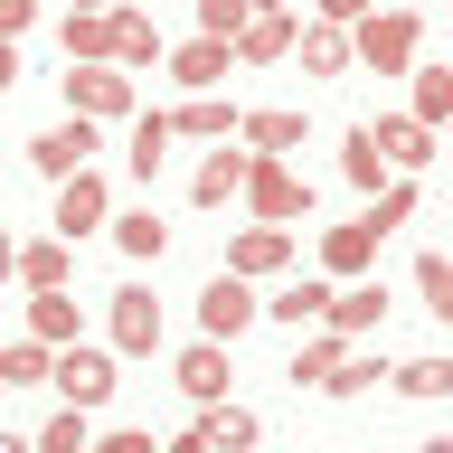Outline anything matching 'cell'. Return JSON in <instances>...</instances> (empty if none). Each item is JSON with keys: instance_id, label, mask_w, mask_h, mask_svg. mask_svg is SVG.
Instances as JSON below:
<instances>
[{"instance_id": "obj_1", "label": "cell", "mask_w": 453, "mask_h": 453, "mask_svg": "<svg viewBox=\"0 0 453 453\" xmlns=\"http://www.w3.org/2000/svg\"><path fill=\"white\" fill-rule=\"evenodd\" d=\"M349 66H368V76L425 66V19L416 10H359V19H349Z\"/></svg>"}, {"instance_id": "obj_2", "label": "cell", "mask_w": 453, "mask_h": 453, "mask_svg": "<svg viewBox=\"0 0 453 453\" xmlns=\"http://www.w3.org/2000/svg\"><path fill=\"white\" fill-rule=\"evenodd\" d=\"M48 388L66 396L76 416H104L113 388H123V359H113V349H95V340H76V349H57V359H48Z\"/></svg>"}, {"instance_id": "obj_3", "label": "cell", "mask_w": 453, "mask_h": 453, "mask_svg": "<svg viewBox=\"0 0 453 453\" xmlns=\"http://www.w3.org/2000/svg\"><path fill=\"white\" fill-rule=\"evenodd\" d=\"M104 349L113 359H161V303H151V283H113L104 293Z\"/></svg>"}, {"instance_id": "obj_4", "label": "cell", "mask_w": 453, "mask_h": 453, "mask_svg": "<svg viewBox=\"0 0 453 453\" xmlns=\"http://www.w3.org/2000/svg\"><path fill=\"white\" fill-rule=\"evenodd\" d=\"M236 198H246L255 226H293V218L311 208V180H303L293 161H255V151H246V189H236Z\"/></svg>"}, {"instance_id": "obj_5", "label": "cell", "mask_w": 453, "mask_h": 453, "mask_svg": "<svg viewBox=\"0 0 453 453\" xmlns=\"http://www.w3.org/2000/svg\"><path fill=\"white\" fill-rule=\"evenodd\" d=\"M133 104H142V85L133 76H113V66H66V123H133Z\"/></svg>"}, {"instance_id": "obj_6", "label": "cell", "mask_w": 453, "mask_h": 453, "mask_svg": "<svg viewBox=\"0 0 453 453\" xmlns=\"http://www.w3.org/2000/svg\"><path fill=\"white\" fill-rule=\"evenodd\" d=\"M95 226H113V180H104V170L57 180V218H48V236H57V246H76V236H95Z\"/></svg>"}, {"instance_id": "obj_7", "label": "cell", "mask_w": 453, "mask_h": 453, "mask_svg": "<svg viewBox=\"0 0 453 453\" xmlns=\"http://www.w3.org/2000/svg\"><path fill=\"white\" fill-rule=\"evenodd\" d=\"M218 274H236V283H283V274H293V226H236Z\"/></svg>"}, {"instance_id": "obj_8", "label": "cell", "mask_w": 453, "mask_h": 453, "mask_svg": "<svg viewBox=\"0 0 453 453\" xmlns=\"http://www.w3.org/2000/svg\"><path fill=\"white\" fill-rule=\"evenodd\" d=\"M311 142V113L303 104H255L246 123H236V151H255V161H293Z\"/></svg>"}, {"instance_id": "obj_9", "label": "cell", "mask_w": 453, "mask_h": 453, "mask_svg": "<svg viewBox=\"0 0 453 453\" xmlns=\"http://www.w3.org/2000/svg\"><path fill=\"white\" fill-rule=\"evenodd\" d=\"M378 321H388V283H378V274L331 283V311H321V331H331V340H349V349H359V340L378 331Z\"/></svg>"}, {"instance_id": "obj_10", "label": "cell", "mask_w": 453, "mask_h": 453, "mask_svg": "<svg viewBox=\"0 0 453 453\" xmlns=\"http://www.w3.org/2000/svg\"><path fill=\"white\" fill-rule=\"evenodd\" d=\"M95 151H104L95 123H48V133L28 142V170L38 180H76V170H95Z\"/></svg>"}, {"instance_id": "obj_11", "label": "cell", "mask_w": 453, "mask_h": 453, "mask_svg": "<svg viewBox=\"0 0 453 453\" xmlns=\"http://www.w3.org/2000/svg\"><path fill=\"white\" fill-rule=\"evenodd\" d=\"M236 331H255V283H236V274H208V293H198V340L236 349Z\"/></svg>"}, {"instance_id": "obj_12", "label": "cell", "mask_w": 453, "mask_h": 453, "mask_svg": "<svg viewBox=\"0 0 453 453\" xmlns=\"http://www.w3.org/2000/svg\"><path fill=\"white\" fill-rule=\"evenodd\" d=\"M113 19V76H151V66H161L170 57V38H161V19H151V10H104Z\"/></svg>"}, {"instance_id": "obj_13", "label": "cell", "mask_w": 453, "mask_h": 453, "mask_svg": "<svg viewBox=\"0 0 453 453\" xmlns=\"http://www.w3.org/2000/svg\"><path fill=\"white\" fill-rule=\"evenodd\" d=\"M321 311H331V283L321 274H283L265 303H255V321H283V331L303 340V331H321Z\"/></svg>"}, {"instance_id": "obj_14", "label": "cell", "mask_w": 453, "mask_h": 453, "mask_svg": "<svg viewBox=\"0 0 453 453\" xmlns=\"http://www.w3.org/2000/svg\"><path fill=\"white\" fill-rule=\"evenodd\" d=\"M170 378H180V396L208 416V406H226V378H236V368H226V349H218V340H189V349L170 359Z\"/></svg>"}, {"instance_id": "obj_15", "label": "cell", "mask_w": 453, "mask_h": 453, "mask_svg": "<svg viewBox=\"0 0 453 453\" xmlns=\"http://www.w3.org/2000/svg\"><path fill=\"white\" fill-rule=\"evenodd\" d=\"M161 66H170V85H180V95H218V85L236 76V57H226L218 38H180V48H170Z\"/></svg>"}, {"instance_id": "obj_16", "label": "cell", "mask_w": 453, "mask_h": 453, "mask_svg": "<svg viewBox=\"0 0 453 453\" xmlns=\"http://www.w3.org/2000/svg\"><path fill=\"white\" fill-rule=\"evenodd\" d=\"M368 142H378L388 180H416V170L434 161V133H425V123H406V113H378V123H368Z\"/></svg>"}, {"instance_id": "obj_17", "label": "cell", "mask_w": 453, "mask_h": 453, "mask_svg": "<svg viewBox=\"0 0 453 453\" xmlns=\"http://www.w3.org/2000/svg\"><path fill=\"white\" fill-rule=\"evenodd\" d=\"M28 331L19 340H38V349H76V340H85V311H76V293H28Z\"/></svg>"}, {"instance_id": "obj_18", "label": "cell", "mask_w": 453, "mask_h": 453, "mask_svg": "<svg viewBox=\"0 0 453 453\" xmlns=\"http://www.w3.org/2000/svg\"><path fill=\"white\" fill-rule=\"evenodd\" d=\"M293 28H303V10H255L246 19V38H236V66H283V57H293Z\"/></svg>"}, {"instance_id": "obj_19", "label": "cell", "mask_w": 453, "mask_h": 453, "mask_svg": "<svg viewBox=\"0 0 453 453\" xmlns=\"http://www.w3.org/2000/svg\"><path fill=\"white\" fill-rule=\"evenodd\" d=\"M236 123H246V104H226V95H180L170 142H236Z\"/></svg>"}, {"instance_id": "obj_20", "label": "cell", "mask_w": 453, "mask_h": 453, "mask_svg": "<svg viewBox=\"0 0 453 453\" xmlns=\"http://www.w3.org/2000/svg\"><path fill=\"white\" fill-rule=\"evenodd\" d=\"M359 274H378V236L349 218V226H331V236H321V283H359Z\"/></svg>"}, {"instance_id": "obj_21", "label": "cell", "mask_w": 453, "mask_h": 453, "mask_svg": "<svg viewBox=\"0 0 453 453\" xmlns=\"http://www.w3.org/2000/svg\"><path fill=\"white\" fill-rule=\"evenodd\" d=\"M293 57H303V76H349V28L340 19H303L293 28Z\"/></svg>"}, {"instance_id": "obj_22", "label": "cell", "mask_w": 453, "mask_h": 453, "mask_svg": "<svg viewBox=\"0 0 453 453\" xmlns=\"http://www.w3.org/2000/svg\"><path fill=\"white\" fill-rule=\"evenodd\" d=\"M66 265H76V246H57V236H28V246L10 255V283H28V293H66Z\"/></svg>"}, {"instance_id": "obj_23", "label": "cell", "mask_w": 453, "mask_h": 453, "mask_svg": "<svg viewBox=\"0 0 453 453\" xmlns=\"http://www.w3.org/2000/svg\"><path fill=\"white\" fill-rule=\"evenodd\" d=\"M236 189H246V151H236V142H218V151L189 170V198H198V208H226Z\"/></svg>"}, {"instance_id": "obj_24", "label": "cell", "mask_w": 453, "mask_h": 453, "mask_svg": "<svg viewBox=\"0 0 453 453\" xmlns=\"http://www.w3.org/2000/svg\"><path fill=\"white\" fill-rule=\"evenodd\" d=\"M113 246L133 255V265H161L170 255V218L161 208H113Z\"/></svg>"}, {"instance_id": "obj_25", "label": "cell", "mask_w": 453, "mask_h": 453, "mask_svg": "<svg viewBox=\"0 0 453 453\" xmlns=\"http://www.w3.org/2000/svg\"><path fill=\"white\" fill-rule=\"evenodd\" d=\"M161 161H170V113H133V142H123V170H133L142 189L161 180Z\"/></svg>"}, {"instance_id": "obj_26", "label": "cell", "mask_w": 453, "mask_h": 453, "mask_svg": "<svg viewBox=\"0 0 453 453\" xmlns=\"http://www.w3.org/2000/svg\"><path fill=\"white\" fill-rule=\"evenodd\" d=\"M57 38H66V66H113V19L104 10H66Z\"/></svg>"}, {"instance_id": "obj_27", "label": "cell", "mask_w": 453, "mask_h": 453, "mask_svg": "<svg viewBox=\"0 0 453 453\" xmlns=\"http://www.w3.org/2000/svg\"><path fill=\"white\" fill-rule=\"evenodd\" d=\"M198 434H208V453H255L265 444V416H255V406H208Z\"/></svg>"}, {"instance_id": "obj_28", "label": "cell", "mask_w": 453, "mask_h": 453, "mask_svg": "<svg viewBox=\"0 0 453 453\" xmlns=\"http://www.w3.org/2000/svg\"><path fill=\"white\" fill-rule=\"evenodd\" d=\"M416 208H425V189H416V180H388V189H378V198L359 208V226L378 236V246H388V236H396L406 218H416Z\"/></svg>"}, {"instance_id": "obj_29", "label": "cell", "mask_w": 453, "mask_h": 453, "mask_svg": "<svg viewBox=\"0 0 453 453\" xmlns=\"http://www.w3.org/2000/svg\"><path fill=\"white\" fill-rule=\"evenodd\" d=\"M388 349H368V340H359V349H340V368H331V378H321V396H368V388H378V378H388Z\"/></svg>"}, {"instance_id": "obj_30", "label": "cell", "mask_w": 453, "mask_h": 453, "mask_svg": "<svg viewBox=\"0 0 453 453\" xmlns=\"http://www.w3.org/2000/svg\"><path fill=\"white\" fill-rule=\"evenodd\" d=\"M340 180H349V189H388V161H378V142H368V123H349V133H340Z\"/></svg>"}, {"instance_id": "obj_31", "label": "cell", "mask_w": 453, "mask_h": 453, "mask_svg": "<svg viewBox=\"0 0 453 453\" xmlns=\"http://www.w3.org/2000/svg\"><path fill=\"white\" fill-rule=\"evenodd\" d=\"M340 349H349V340H331V331H303V340H293V368H283V378H293V388H321V378L340 368Z\"/></svg>"}, {"instance_id": "obj_32", "label": "cell", "mask_w": 453, "mask_h": 453, "mask_svg": "<svg viewBox=\"0 0 453 453\" xmlns=\"http://www.w3.org/2000/svg\"><path fill=\"white\" fill-rule=\"evenodd\" d=\"M406 76H416V104H406V123H425V133H434V123L453 113V66H406Z\"/></svg>"}, {"instance_id": "obj_33", "label": "cell", "mask_w": 453, "mask_h": 453, "mask_svg": "<svg viewBox=\"0 0 453 453\" xmlns=\"http://www.w3.org/2000/svg\"><path fill=\"white\" fill-rule=\"evenodd\" d=\"M388 388L434 406V396H453V359H396V368H388Z\"/></svg>"}, {"instance_id": "obj_34", "label": "cell", "mask_w": 453, "mask_h": 453, "mask_svg": "<svg viewBox=\"0 0 453 453\" xmlns=\"http://www.w3.org/2000/svg\"><path fill=\"white\" fill-rule=\"evenodd\" d=\"M95 444V416H76V406H57L38 434H28V453H85Z\"/></svg>"}, {"instance_id": "obj_35", "label": "cell", "mask_w": 453, "mask_h": 453, "mask_svg": "<svg viewBox=\"0 0 453 453\" xmlns=\"http://www.w3.org/2000/svg\"><path fill=\"white\" fill-rule=\"evenodd\" d=\"M48 359H57V349H38V340H10V349H0V396H10V388H48Z\"/></svg>"}, {"instance_id": "obj_36", "label": "cell", "mask_w": 453, "mask_h": 453, "mask_svg": "<svg viewBox=\"0 0 453 453\" xmlns=\"http://www.w3.org/2000/svg\"><path fill=\"white\" fill-rule=\"evenodd\" d=\"M255 19V0H198V38H218V48H236Z\"/></svg>"}, {"instance_id": "obj_37", "label": "cell", "mask_w": 453, "mask_h": 453, "mask_svg": "<svg viewBox=\"0 0 453 453\" xmlns=\"http://www.w3.org/2000/svg\"><path fill=\"white\" fill-rule=\"evenodd\" d=\"M416 303L434 311V321H453V265L444 255H416Z\"/></svg>"}, {"instance_id": "obj_38", "label": "cell", "mask_w": 453, "mask_h": 453, "mask_svg": "<svg viewBox=\"0 0 453 453\" xmlns=\"http://www.w3.org/2000/svg\"><path fill=\"white\" fill-rule=\"evenodd\" d=\"M85 453H161V434H151V425H95Z\"/></svg>"}, {"instance_id": "obj_39", "label": "cell", "mask_w": 453, "mask_h": 453, "mask_svg": "<svg viewBox=\"0 0 453 453\" xmlns=\"http://www.w3.org/2000/svg\"><path fill=\"white\" fill-rule=\"evenodd\" d=\"M28 19H38L28 0H0V48H19V38H28Z\"/></svg>"}, {"instance_id": "obj_40", "label": "cell", "mask_w": 453, "mask_h": 453, "mask_svg": "<svg viewBox=\"0 0 453 453\" xmlns=\"http://www.w3.org/2000/svg\"><path fill=\"white\" fill-rule=\"evenodd\" d=\"M19 76H28V66H19V48H0V95H10Z\"/></svg>"}, {"instance_id": "obj_41", "label": "cell", "mask_w": 453, "mask_h": 453, "mask_svg": "<svg viewBox=\"0 0 453 453\" xmlns=\"http://www.w3.org/2000/svg\"><path fill=\"white\" fill-rule=\"evenodd\" d=\"M161 453H208V434H198V425H189V434H170Z\"/></svg>"}, {"instance_id": "obj_42", "label": "cell", "mask_w": 453, "mask_h": 453, "mask_svg": "<svg viewBox=\"0 0 453 453\" xmlns=\"http://www.w3.org/2000/svg\"><path fill=\"white\" fill-rule=\"evenodd\" d=\"M10 255H19V236H10V226H0V283H10Z\"/></svg>"}, {"instance_id": "obj_43", "label": "cell", "mask_w": 453, "mask_h": 453, "mask_svg": "<svg viewBox=\"0 0 453 453\" xmlns=\"http://www.w3.org/2000/svg\"><path fill=\"white\" fill-rule=\"evenodd\" d=\"M0 453H28V434H10V425H0Z\"/></svg>"}, {"instance_id": "obj_44", "label": "cell", "mask_w": 453, "mask_h": 453, "mask_svg": "<svg viewBox=\"0 0 453 453\" xmlns=\"http://www.w3.org/2000/svg\"><path fill=\"white\" fill-rule=\"evenodd\" d=\"M416 453H453V434H425V444H416Z\"/></svg>"}]
</instances>
